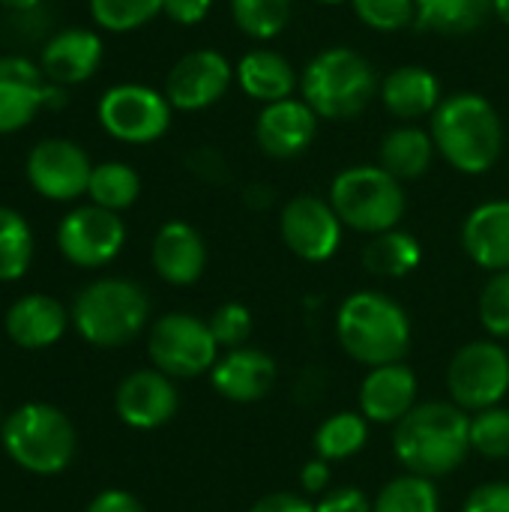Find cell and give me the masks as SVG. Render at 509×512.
Segmentation results:
<instances>
[{
	"instance_id": "obj_1",
	"label": "cell",
	"mask_w": 509,
	"mask_h": 512,
	"mask_svg": "<svg viewBox=\"0 0 509 512\" xmlns=\"http://www.w3.org/2000/svg\"><path fill=\"white\" fill-rule=\"evenodd\" d=\"M393 453L408 474L447 477L471 453V414L453 402H417L393 429Z\"/></svg>"
},
{
	"instance_id": "obj_2",
	"label": "cell",
	"mask_w": 509,
	"mask_h": 512,
	"mask_svg": "<svg viewBox=\"0 0 509 512\" xmlns=\"http://www.w3.org/2000/svg\"><path fill=\"white\" fill-rule=\"evenodd\" d=\"M432 141L444 162L462 174H486L504 153V123L480 93H453L432 114Z\"/></svg>"
},
{
	"instance_id": "obj_3",
	"label": "cell",
	"mask_w": 509,
	"mask_h": 512,
	"mask_svg": "<svg viewBox=\"0 0 509 512\" xmlns=\"http://www.w3.org/2000/svg\"><path fill=\"white\" fill-rule=\"evenodd\" d=\"M336 336L354 363L378 369L402 363L411 351V318L381 291H354L339 306Z\"/></svg>"
},
{
	"instance_id": "obj_4",
	"label": "cell",
	"mask_w": 509,
	"mask_h": 512,
	"mask_svg": "<svg viewBox=\"0 0 509 512\" xmlns=\"http://www.w3.org/2000/svg\"><path fill=\"white\" fill-rule=\"evenodd\" d=\"M378 87L372 63L345 45L315 54L300 75L303 102L321 120H354L378 96Z\"/></svg>"
},
{
	"instance_id": "obj_5",
	"label": "cell",
	"mask_w": 509,
	"mask_h": 512,
	"mask_svg": "<svg viewBox=\"0 0 509 512\" xmlns=\"http://www.w3.org/2000/svg\"><path fill=\"white\" fill-rule=\"evenodd\" d=\"M150 300L129 279H96L78 291L72 324L96 348H123L147 327Z\"/></svg>"
},
{
	"instance_id": "obj_6",
	"label": "cell",
	"mask_w": 509,
	"mask_h": 512,
	"mask_svg": "<svg viewBox=\"0 0 509 512\" xmlns=\"http://www.w3.org/2000/svg\"><path fill=\"white\" fill-rule=\"evenodd\" d=\"M345 228L357 234H384L399 228L408 210L402 180L387 174L381 165H351L330 183L327 198Z\"/></svg>"
},
{
	"instance_id": "obj_7",
	"label": "cell",
	"mask_w": 509,
	"mask_h": 512,
	"mask_svg": "<svg viewBox=\"0 0 509 512\" xmlns=\"http://www.w3.org/2000/svg\"><path fill=\"white\" fill-rule=\"evenodd\" d=\"M75 441V426L54 405L30 402L3 420V447L30 474H60L75 456Z\"/></svg>"
},
{
	"instance_id": "obj_8",
	"label": "cell",
	"mask_w": 509,
	"mask_h": 512,
	"mask_svg": "<svg viewBox=\"0 0 509 512\" xmlns=\"http://www.w3.org/2000/svg\"><path fill=\"white\" fill-rule=\"evenodd\" d=\"M450 402L468 414L489 411L509 393V351L498 339L462 345L447 366Z\"/></svg>"
},
{
	"instance_id": "obj_9",
	"label": "cell",
	"mask_w": 509,
	"mask_h": 512,
	"mask_svg": "<svg viewBox=\"0 0 509 512\" xmlns=\"http://www.w3.org/2000/svg\"><path fill=\"white\" fill-rule=\"evenodd\" d=\"M219 342L204 318L189 312H168L150 327L147 354L168 378L210 375L219 360Z\"/></svg>"
},
{
	"instance_id": "obj_10",
	"label": "cell",
	"mask_w": 509,
	"mask_h": 512,
	"mask_svg": "<svg viewBox=\"0 0 509 512\" xmlns=\"http://www.w3.org/2000/svg\"><path fill=\"white\" fill-rule=\"evenodd\" d=\"M171 102L147 84H114L96 105L99 126L123 144H153L171 129Z\"/></svg>"
},
{
	"instance_id": "obj_11",
	"label": "cell",
	"mask_w": 509,
	"mask_h": 512,
	"mask_svg": "<svg viewBox=\"0 0 509 512\" xmlns=\"http://www.w3.org/2000/svg\"><path fill=\"white\" fill-rule=\"evenodd\" d=\"M126 243V225L120 213L84 204L63 216L57 225V246L63 258L75 267H105L120 255Z\"/></svg>"
},
{
	"instance_id": "obj_12",
	"label": "cell",
	"mask_w": 509,
	"mask_h": 512,
	"mask_svg": "<svg viewBox=\"0 0 509 512\" xmlns=\"http://www.w3.org/2000/svg\"><path fill=\"white\" fill-rule=\"evenodd\" d=\"M342 219L333 204L318 195H297L279 213L282 243L309 264L330 261L342 246Z\"/></svg>"
},
{
	"instance_id": "obj_13",
	"label": "cell",
	"mask_w": 509,
	"mask_h": 512,
	"mask_svg": "<svg viewBox=\"0 0 509 512\" xmlns=\"http://www.w3.org/2000/svg\"><path fill=\"white\" fill-rule=\"evenodd\" d=\"M27 183L48 201H75L87 192L93 162L72 138H45L27 153Z\"/></svg>"
},
{
	"instance_id": "obj_14",
	"label": "cell",
	"mask_w": 509,
	"mask_h": 512,
	"mask_svg": "<svg viewBox=\"0 0 509 512\" xmlns=\"http://www.w3.org/2000/svg\"><path fill=\"white\" fill-rule=\"evenodd\" d=\"M231 81L234 66L228 57L213 48H198L171 66L165 78V96L177 111H204L228 93Z\"/></svg>"
},
{
	"instance_id": "obj_15",
	"label": "cell",
	"mask_w": 509,
	"mask_h": 512,
	"mask_svg": "<svg viewBox=\"0 0 509 512\" xmlns=\"http://www.w3.org/2000/svg\"><path fill=\"white\" fill-rule=\"evenodd\" d=\"M180 405L174 381L159 369H138L126 375L114 393L117 417L132 429H159L174 420Z\"/></svg>"
},
{
	"instance_id": "obj_16",
	"label": "cell",
	"mask_w": 509,
	"mask_h": 512,
	"mask_svg": "<svg viewBox=\"0 0 509 512\" xmlns=\"http://www.w3.org/2000/svg\"><path fill=\"white\" fill-rule=\"evenodd\" d=\"M318 114L303 99H282L261 108L255 120V141L270 159L303 156L318 135Z\"/></svg>"
},
{
	"instance_id": "obj_17",
	"label": "cell",
	"mask_w": 509,
	"mask_h": 512,
	"mask_svg": "<svg viewBox=\"0 0 509 512\" xmlns=\"http://www.w3.org/2000/svg\"><path fill=\"white\" fill-rule=\"evenodd\" d=\"M48 78L24 54H0V135L30 126L45 108Z\"/></svg>"
},
{
	"instance_id": "obj_18",
	"label": "cell",
	"mask_w": 509,
	"mask_h": 512,
	"mask_svg": "<svg viewBox=\"0 0 509 512\" xmlns=\"http://www.w3.org/2000/svg\"><path fill=\"white\" fill-rule=\"evenodd\" d=\"M102 54H105V45L99 33L87 27H66L45 39L39 51V69L51 84L72 87L96 75Z\"/></svg>"
},
{
	"instance_id": "obj_19",
	"label": "cell",
	"mask_w": 509,
	"mask_h": 512,
	"mask_svg": "<svg viewBox=\"0 0 509 512\" xmlns=\"http://www.w3.org/2000/svg\"><path fill=\"white\" fill-rule=\"evenodd\" d=\"M276 375H279L276 360L267 351L243 345V348L225 351V357L216 360L210 381L222 399L237 402V405H252L270 396Z\"/></svg>"
},
{
	"instance_id": "obj_20",
	"label": "cell",
	"mask_w": 509,
	"mask_h": 512,
	"mask_svg": "<svg viewBox=\"0 0 509 512\" xmlns=\"http://www.w3.org/2000/svg\"><path fill=\"white\" fill-rule=\"evenodd\" d=\"M417 393H420L417 375L405 360L369 369V375L360 384V396H357L360 414L369 423L396 426L417 405Z\"/></svg>"
},
{
	"instance_id": "obj_21",
	"label": "cell",
	"mask_w": 509,
	"mask_h": 512,
	"mask_svg": "<svg viewBox=\"0 0 509 512\" xmlns=\"http://www.w3.org/2000/svg\"><path fill=\"white\" fill-rule=\"evenodd\" d=\"M150 261H153V270L159 273L162 282L177 285V288L195 285L207 267L204 237L189 222L171 219L156 231Z\"/></svg>"
},
{
	"instance_id": "obj_22",
	"label": "cell",
	"mask_w": 509,
	"mask_h": 512,
	"mask_svg": "<svg viewBox=\"0 0 509 512\" xmlns=\"http://www.w3.org/2000/svg\"><path fill=\"white\" fill-rule=\"evenodd\" d=\"M462 246L468 258L489 270L501 273L509 270V201H486L474 207L462 225Z\"/></svg>"
},
{
	"instance_id": "obj_23",
	"label": "cell",
	"mask_w": 509,
	"mask_h": 512,
	"mask_svg": "<svg viewBox=\"0 0 509 512\" xmlns=\"http://www.w3.org/2000/svg\"><path fill=\"white\" fill-rule=\"evenodd\" d=\"M378 96H381L384 108L402 123L432 117L438 111V105L444 102L441 81L426 66H399V69H393L381 81Z\"/></svg>"
},
{
	"instance_id": "obj_24",
	"label": "cell",
	"mask_w": 509,
	"mask_h": 512,
	"mask_svg": "<svg viewBox=\"0 0 509 512\" xmlns=\"http://www.w3.org/2000/svg\"><path fill=\"white\" fill-rule=\"evenodd\" d=\"M66 309L48 294H27L6 312V336L21 348H48L66 333Z\"/></svg>"
},
{
	"instance_id": "obj_25",
	"label": "cell",
	"mask_w": 509,
	"mask_h": 512,
	"mask_svg": "<svg viewBox=\"0 0 509 512\" xmlns=\"http://www.w3.org/2000/svg\"><path fill=\"white\" fill-rule=\"evenodd\" d=\"M234 78L249 99H258L264 105L291 99L300 84L291 60L273 48H252L249 54H243L234 66Z\"/></svg>"
},
{
	"instance_id": "obj_26",
	"label": "cell",
	"mask_w": 509,
	"mask_h": 512,
	"mask_svg": "<svg viewBox=\"0 0 509 512\" xmlns=\"http://www.w3.org/2000/svg\"><path fill=\"white\" fill-rule=\"evenodd\" d=\"M435 141H432V132L414 126V123H405V126H396L390 129L384 138H381V147H378V165L393 174L396 180H417L423 177L429 168H432V159H435Z\"/></svg>"
},
{
	"instance_id": "obj_27",
	"label": "cell",
	"mask_w": 509,
	"mask_h": 512,
	"mask_svg": "<svg viewBox=\"0 0 509 512\" xmlns=\"http://www.w3.org/2000/svg\"><path fill=\"white\" fill-rule=\"evenodd\" d=\"M420 261H423L420 240L399 228L375 234L363 249V267L378 279H402L414 273Z\"/></svg>"
},
{
	"instance_id": "obj_28",
	"label": "cell",
	"mask_w": 509,
	"mask_h": 512,
	"mask_svg": "<svg viewBox=\"0 0 509 512\" xmlns=\"http://www.w3.org/2000/svg\"><path fill=\"white\" fill-rule=\"evenodd\" d=\"M495 15V0H417V27L462 36Z\"/></svg>"
},
{
	"instance_id": "obj_29",
	"label": "cell",
	"mask_w": 509,
	"mask_h": 512,
	"mask_svg": "<svg viewBox=\"0 0 509 512\" xmlns=\"http://www.w3.org/2000/svg\"><path fill=\"white\" fill-rule=\"evenodd\" d=\"M369 441V420L360 411H339L330 414L312 435L315 456L324 462H345L357 456Z\"/></svg>"
},
{
	"instance_id": "obj_30",
	"label": "cell",
	"mask_w": 509,
	"mask_h": 512,
	"mask_svg": "<svg viewBox=\"0 0 509 512\" xmlns=\"http://www.w3.org/2000/svg\"><path fill=\"white\" fill-rule=\"evenodd\" d=\"M87 195H90V201L96 207L120 213V210H126V207H132L138 201L141 177L126 162H102V165H93Z\"/></svg>"
},
{
	"instance_id": "obj_31",
	"label": "cell",
	"mask_w": 509,
	"mask_h": 512,
	"mask_svg": "<svg viewBox=\"0 0 509 512\" xmlns=\"http://www.w3.org/2000/svg\"><path fill=\"white\" fill-rule=\"evenodd\" d=\"M30 261H33V231L27 219L12 207H0V282L21 279Z\"/></svg>"
},
{
	"instance_id": "obj_32",
	"label": "cell",
	"mask_w": 509,
	"mask_h": 512,
	"mask_svg": "<svg viewBox=\"0 0 509 512\" xmlns=\"http://www.w3.org/2000/svg\"><path fill=\"white\" fill-rule=\"evenodd\" d=\"M372 512H441V495L435 489V480L402 474L378 492Z\"/></svg>"
},
{
	"instance_id": "obj_33",
	"label": "cell",
	"mask_w": 509,
	"mask_h": 512,
	"mask_svg": "<svg viewBox=\"0 0 509 512\" xmlns=\"http://www.w3.org/2000/svg\"><path fill=\"white\" fill-rule=\"evenodd\" d=\"M231 18L249 39H273L291 21V0H231Z\"/></svg>"
},
{
	"instance_id": "obj_34",
	"label": "cell",
	"mask_w": 509,
	"mask_h": 512,
	"mask_svg": "<svg viewBox=\"0 0 509 512\" xmlns=\"http://www.w3.org/2000/svg\"><path fill=\"white\" fill-rule=\"evenodd\" d=\"M162 6L165 0H90V15L102 30L129 33L150 24Z\"/></svg>"
},
{
	"instance_id": "obj_35",
	"label": "cell",
	"mask_w": 509,
	"mask_h": 512,
	"mask_svg": "<svg viewBox=\"0 0 509 512\" xmlns=\"http://www.w3.org/2000/svg\"><path fill=\"white\" fill-rule=\"evenodd\" d=\"M471 453L483 459H509V408L495 405L471 414Z\"/></svg>"
},
{
	"instance_id": "obj_36",
	"label": "cell",
	"mask_w": 509,
	"mask_h": 512,
	"mask_svg": "<svg viewBox=\"0 0 509 512\" xmlns=\"http://www.w3.org/2000/svg\"><path fill=\"white\" fill-rule=\"evenodd\" d=\"M354 15L378 30V33H399L417 24V0H351Z\"/></svg>"
},
{
	"instance_id": "obj_37",
	"label": "cell",
	"mask_w": 509,
	"mask_h": 512,
	"mask_svg": "<svg viewBox=\"0 0 509 512\" xmlns=\"http://www.w3.org/2000/svg\"><path fill=\"white\" fill-rule=\"evenodd\" d=\"M480 324L492 339H509V270L492 273L480 291Z\"/></svg>"
},
{
	"instance_id": "obj_38",
	"label": "cell",
	"mask_w": 509,
	"mask_h": 512,
	"mask_svg": "<svg viewBox=\"0 0 509 512\" xmlns=\"http://www.w3.org/2000/svg\"><path fill=\"white\" fill-rule=\"evenodd\" d=\"M210 330L213 339L219 342V348L234 351L243 348L252 336V312L243 303H222L213 315H210Z\"/></svg>"
},
{
	"instance_id": "obj_39",
	"label": "cell",
	"mask_w": 509,
	"mask_h": 512,
	"mask_svg": "<svg viewBox=\"0 0 509 512\" xmlns=\"http://www.w3.org/2000/svg\"><path fill=\"white\" fill-rule=\"evenodd\" d=\"M462 512H509V483L492 480V483L471 489Z\"/></svg>"
},
{
	"instance_id": "obj_40",
	"label": "cell",
	"mask_w": 509,
	"mask_h": 512,
	"mask_svg": "<svg viewBox=\"0 0 509 512\" xmlns=\"http://www.w3.org/2000/svg\"><path fill=\"white\" fill-rule=\"evenodd\" d=\"M315 512H372V501L357 486H339V489H327L318 498Z\"/></svg>"
},
{
	"instance_id": "obj_41",
	"label": "cell",
	"mask_w": 509,
	"mask_h": 512,
	"mask_svg": "<svg viewBox=\"0 0 509 512\" xmlns=\"http://www.w3.org/2000/svg\"><path fill=\"white\" fill-rule=\"evenodd\" d=\"M186 168L207 180V183H225L228 180V165H225V156L213 147H198L186 156Z\"/></svg>"
},
{
	"instance_id": "obj_42",
	"label": "cell",
	"mask_w": 509,
	"mask_h": 512,
	"mask_svg": "<svg viewBox=\"0 0 509 512\" xmlns=\"http://www.w3.org/2000/svg\"><path fill=\"white\" fill-rule=\"evenodd\" d=\"M213 9V0H165L162 12L174 21V24H183V27H195L201 24Z\"/></svg>"
},
{
	"instance_id": "obj_43",
	"label": "cell",
	"mask_w": 509,
	"mask_h": 512,
	"mask_svg": "<svg viewBox=\"0 0 509 512\" xmlns=\"http://www.w3.org/2000/svg\"><path fill=\"white\" fill-rule=\"evenodd\" d=\"M9 21H12L15 36H24V39H39L51 27V15L45 6L27 9V12H9Z\"/></svg>"
},
{
	"instance_id": "obj_44",
	"label": "cell",
	"mask_w": 509,
	"mask_h": 512,
	"mask_svg": "<svg viewBox=\"0 0 509 512\" xmlns=\"http://www.w3.org/2000/svg\"><path fill=\"white\" fill-rule=\"evenodd\" d=\"M249 512H315V504L294 492H273L252 504Z\"/></svg>"
},
{
	"instance_id": "obj_45",
	"label": "cell",
	"mask_w": 509,
	"mask_h": 512,
	"mask_svg": "<svg viewBox=\"0 0 509 512\" xmlns=\"http://www.w3.org/2000/svg\"><path fill=\"white\" fill-rule=\"evenodd\" d=\"M330 483H333V471H330V462H324V459H312V462H306L303 465V471H300V489L306 492V495H315V498H321L327 489H330Z\"/></svg>"
},
{
	"instance_id": "obj_46",
	"label": "cell",
	"mask_w": 509,
	"mask_h": 512,
	"mask_svg": "<svg viewBox=\"0 0 509 512\" xmlns=\"http://www.w3.org/2000/svg\"><path fill=\"white\" fill-rule=\"evenodd\" d=\"M84 512H144V507L135 495L120 492V489H108V492L96 495Z\"/></svg>"
},
{
	"instance_id": "obj_47",
	"label": "cell",
	"mask_w": 509,
	"mask_h": 512,
	"mask_svg": "<svg viewBox=\"0 0 509 512\" xmlns=\"http://www.w3.org/2000/svg\"><path fill=\"white\" fill-rule=\"evenodd\" d=\"M273 189L270 186H264V183H252L246 192H243V201H246V207H252V210H267L270 204H273Z\"/></svg>"
},
{
	"instance_id": "obj_48",
	"label": "cell",
	"mask_w": 509,
	"mask_h": 512,
	"mask_svg": "<svg viewBox=\"0 0 509 512\" xmlns=\"http://www.w3.org/2000/svg\"><path fill=\"white\" fill-rule=\"evenodd\" d=\"M0 6H3L6 12H27V9L42 6V0H0Z\"/></svg>"
},
{
	"instance_id": "obj_49",
	"label": "cell",
	"mask_w": 509,
	"mask_h": 512,
	"mask_svg": "<svg viewBox=\"0 0 509 512\" xmlns=\"http://www.w3.org/2000/svg\"><path fill=\"white\" fill-rule=\"evenodd\" d=\"M495 15L509 27V0H495Z\"/></svg>"
},
{
	"instance_id": "obj_50",
	"label": "cell",
	"mask_w": 509,
	"mask_h": 512,
	"mask_svg": "<svg viewBox=\"0 0 509 512\" xmlns=\"http://www.w3.org/2000/svg\"><path fill=\"white\" fill-rule=\"evenodd\" d=\"M318 3H327V6H336V3H345V0H318Z\"/></svg>"
},
{
	"instance_id": "obj_51",
	"label": "cell",
	"mask_w": 509,
	"mask_h": 512,
	"mask_svg": "<svg viewBox=\"0 0 509 512\" xmlns=\"http://www.w3.org/2000/svg\"><path fill=\"white\" fill-rule=\"evenodd\" d=\"M0 417H3V414H0Z\"/></svg>"
}]
</instances>
